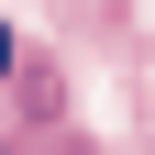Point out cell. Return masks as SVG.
Instances as JSON below:
<instances>
[{
    "label": "cell",
    "instance_id": "1",
    "mask_svg": "<svg viewBox=\"0 0 155 155\" xmlns=\"http://www.w3.org/2000/svg\"><path fill=\"white\" fill-rule=\"evenodd\" d=\"M0 78H11V33H0Z\"/></svg>",
    "mask_w": 155,
    "mask_h": 155
}]
</instances>
